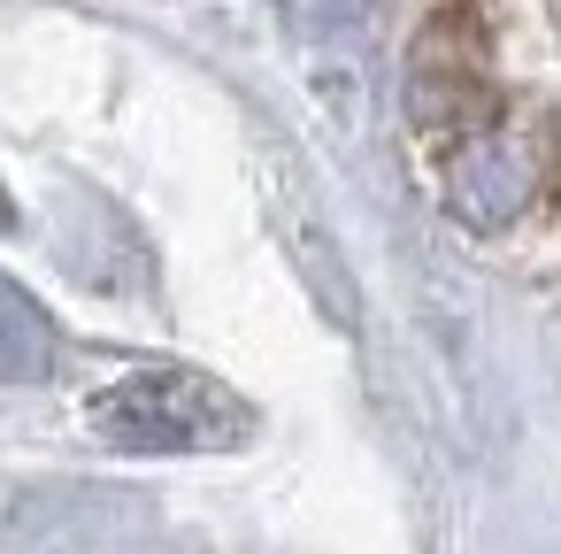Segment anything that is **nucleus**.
<instances>
[{
  "mask_svg": "<svg viewBox=\"0 0 561 554\" xmlns=\"http://www.w3.org/2000/svg\"><path fill=\"white\" fill-rule=\"evenodd\" d=\"M47 370H55V324H47V308L16 278H0V377L32 385Z\"/></svg>",
  "mask_w": 561,
  "mask_h": 554,
  "instance_id": "obj_2",
  "label": "nucleus"
},
{
  "mask_svg": "<svg viewBox=\"0 0 561 554\" xmlns=\"http://www.w3.org/2000/svg\"><path fill=\"white\" fill-rule=\"evenodd\" d=\"M93 431L124 454H216V446H247L254 408L208 370L147 362L93 393Z\"/></svg>",
  "mask_w": 561,
  "mask_h": 554,
  "instance_id": "obj_1",
  "label": "nucleus"
}]
</instances>
